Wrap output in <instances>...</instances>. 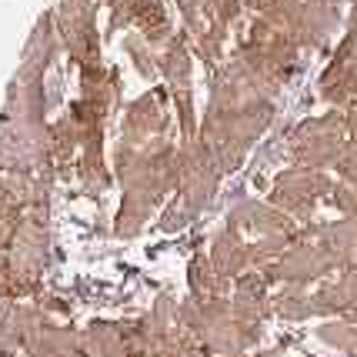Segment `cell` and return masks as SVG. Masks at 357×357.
Segmentation results:
<instances>
[{
  "label": "cell",
  "instance_id": "6da1fadb",
  "mask_svg": "<svg viewBox=\"0 0 357 357\" xmlns=\"http://www.w3.org/2000/svg\"><path fill=\"white\" fill-rule=\"evenodd\" d=\"M124 184V204L117 211V234L130 237L140 231V224L151 218L160 197L177 194L181 184V147L167 140H151L124 171H117Z\"/></svg>",
  "mask_w": 357,
  "mask_h": 357
},
{
  "label": "cell",
  "instance_id": "7a4b0ae2",
  "mask_svg": "<svg viewBox=\"0 0 357 357\" xmlns=\"http://www.w3.org/2000/svg\"><path fill=\"white\" fill-rule=\"evenodd\" d=\"M220 167L214 154H211V147L204 144L201 134H194V137L184 140V147H181V184H177V201L174 207L164 214L160 220V227L164 231H177V227H184L187 220L194 218V214H201L204 207L211 204V197L218 194V184H220Z\"/></svg>",
  "mask_w": 357,
  "mask_h": 357
},
{
  "label": "cell",
  "instance_id": "3957f363",
  "mask_svg": "<svg viewBox=\"0 0 357 357\" xmlns=\"http://www.w3.org/2000/svg\"><path fill=\"white\" fill-rule=\"evenodd\" d=\"M347 147V117L344 110H331L324 117H314L304 121L291 134L287 144V154L294 160V167H314V171H324L334 167L337 157Z\"/></svg>",
  "mask_w": 357,
  "mask_h": 357
},
{
  "label": "cell",
  "instance_id": "277c9868",
  "mask_svg": "<svg viewBox=\"0 0 357 357\" xmlns=\"http://www.w3.org/2000/svg\"><path fill=\"white\" fill-rule=\"evenodd\" d=\"M334 181L324 171H314V167H291V171H280L274 187H271V204L280 207L284 214H291L294 220H307L314 214V207L321 197L331 194Z\"/></svg>",
  "mask_w": 357,
  "mask_h": 357
},
{
  "label": "cell",
  "instance_id": "5b68a950",
  "mask_svg": "<svg viewBox=\"0 0 357 357\" xmlns=\"http://www.w3.org/2000/svg\"><path fill=\"white\" fill-rule=\"evenodd\" d=\"M327 274H334V264L327 261V254L311 241H297L287 248V254L278 264L267 271V280H280L284 287H307L314 280H324Z\"/></svg>",
  "mask_w": 357,
  "mask_h": 357
},
{
  "label": "cell",
  "instance_id": "8992f818",
  "mask_svg": "<svg viewBox=\"0 0 357 357\" xmlns=\"http://www.w3.org/2000/svg\"><path fill=\"white\" fill-rule=\"evenodd\" d=\"M231 224L234 231L250 234L254 241L257 237H280V234H297V224L291 214H284L274 204H261V201H244L231 211Z\"/></svg>",
  "mask_w": 357,
  "mask_h": 357
},
{
  "label": "cell",
  "instance_id": "52a82bcc",
  "mask_svg": "<svg viewBox=\"0 0 357 357\" xmlns=\"http://www.w3.org/2000/svg\"><path fill=\"white\" fill-rule=\"evenodd\" d=\"M164 127H167V110L160 104V97H140L127 110L124 127H121V144L140 151V147H147V140H160Z\"/></svg>",
  "mask_w": 357,
  "mask_h": 357
},
{
  "label": "cell",
  "instance_id": "ba28073f",
  "mask_svg": "<svg viewBox=\"0 0 357 357\" xmlns=\"http://www.w3.org/2000/svg\"><path fill=\"white\" fill-rule=\"evenodd\" d=\"M207 257H211L214 271H218L220 278H227L231 284L241 278V274H248V267H250L248 241H244L241 231H234L231 224L211 241V254H207Z\"/></svg>",
  "mask_w": 357,
  "mask_h": 357
},
{
  "label": "cell",
  "instance_id": "9c48e42d",
  "mask_svg": "<svg viewBox=\"0 0 357 357\" xmlns=\"http://www.w3.org/2000/svg\"><path fill=\"white\" fill-rule=\"evenodd\" d=\"M314 314H347L357 307V271H341V278L324 280L311 294Z\"/></svg>",
  "mask_w": 357,
  "mask_h": 357
},
{
  "label": "cell",
  "instance_id": "30bf717a",
  "mask_svg": "<svg viewBox=\"0 0 357 357\" xmlns=\"http://www.w3.org/2000/svg\"><path fill=\"white\" fill-rule=\"evenodd\" d=\"M187 274H190V297H227L231 291V280L220 278L214 264H211V257H194L190 267H187Z\"/></svg>",
  "mask_w": 357,
  "mask_h": 357
},
{
  "label": "cell",
  "instance_id": "8fae6325",
  "mask_svg": "<svg viewBox=\"0 0 357 357\" xmlns=\"http://www.w3.org/2000/svg\"><path fill=\"white\" fill-rule=\"evenodd\" d=\"M271 304H274V314L284 317V321H307V317H314V304L307 287H284Z\"/></svg>",
  "mask_w": 357,
  "mask_h": 357
},
{
  "label": "cell",
  "instance_id": "7c38bea8",
  "mask_svg": "<svg viewBox=\"0 0 357 357\" xmlns=\"http://www.w3.org/2000/svg\"><path fill=\"white\" fill-rule=\"evenodd\" d=\"M317 337H321L324 344H331V347L344 351V354L357 357V324H347V321H327V324H321Z\"/></svg>",
  "mask_w": 357,
  "mask_h": 357
},
{
  "label": "cell",
  "instance_id": "4fadbf2b",
  "mask_svg": "<svg viewBox=\"0 0 357 357\" xmlns=\"http://www.w3.org/2000/svg\"><path fill=\"white\" fill-rule=\"evenodd\" d=\"M324 201L331 204V207H337L344 218H354V214H357V190L351 184H344V181L331 187V194H327Z\"/></svg>",
  "mask_w": 357,
  "mask_h": 357
}]
</instances>
